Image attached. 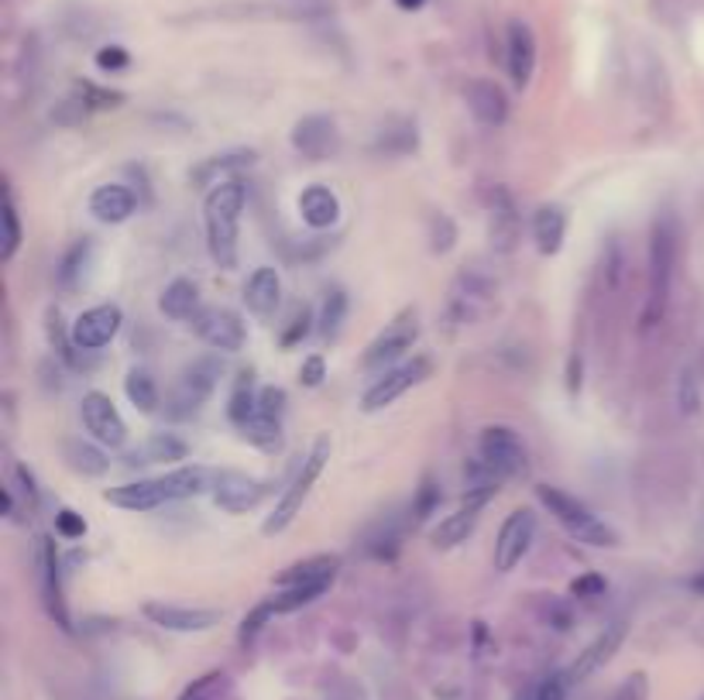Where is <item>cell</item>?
<instances>
[{
  "mask_svg": "<svg viewBox=\"0 0 704 700\" xmlns=\"http://www.w3.org/2000/svg\"><path fill=\"white\" fill-rule=\"evenodd\" d=\"M79 415H82V426H87V433L100 446H110V451L124 446L128 426H124L118 405L110 402V396H103V391H87V396H82V402H79Z\"/></svg>",
  "mask_w": 704,
  "mask_h": 700,
  "instance_id": "7c38bea8",
  "label": "cell"
},
{
  "mask_svg": "<svg viewBox=\"0 0 704 700\" xmlns=\"http://www.w3.org/2000/svg\"><path fill=\"white\" fill-rule=\"evenodd\" d=\"M454 241H458L454 220H450L447 213H433L430 216V247L437 251V255H447V251L454 247Z\"/></svg>",
  "mask_w": 704,
  "mask_h": 700,
  "instance_id": "ee69618b",
  "label": "cell"
},
{
  "mask_svg": "<svg viewBox=\"0 0 704 700\" xmlns=\"http://www.w3.org/2000/svg\"><path fill=\"white\" fill-rule=\"evenodd\" d=\"M344 316H348V296H344L341 289L327 292L323 310H320V320H317L320 337H323V341H333L337 333H341V326H344Z\"/></svg>",
  "mask_w": 704,
  "mask_h": 700,
  "instance_id": "d590c367",
  "label": "cell"
},
{
  "mask_svg": "<svg viewBox=\"0 0 704 700\" xmlns=\"http://www.w3.org/2000/svg\"><path fill=\"white\" fill-rule=\"evenodd\" d=\"M217 378H220V364L213 357H200V360L186 364L173 391H168V402H165L168 419H189L200 412L204 402L213 396Z\"/></svg>",
  "mask_w": 704,
  "mask_h": 700,
  "instance_id": "5b68a950",
  "label": "cell"
},
{
  "mask_svg": "<svg viewBox=\"0 0 704 700\" xmlns=\"http://www.w3.org/2000/svg\"><path fill=\"white\" fill-rule=\"evenodd\" d=\"M268 495V485L258 478H248L241 470H217L213 474V501L223 512H248Z\"/></svg>",
  "mask_w": 704,
  "mask_h": 700,
  "instance_id": "e0dca14e",
  "label": "cell"
},
{
  "mask_svg": "<svg viewBox=\"0 0 704 700\" xmlns=\"http://www.w3.org/2000/svg\"><path fill=\"white\" fill-rule=\"evenodd\" d=\"M35 567H38V591H42V604L48 611V619L69 632L73 622H69V608H66V598H63L59 553H55V543L48 536H38V543H35Z\"/></svg>",
  "mask_w": 704,
  "mask_h": 700,
  "instance_id": "9c48e42d",
  "label": "cell"
},
{
  "mask_svg": "<svg viewBox=\"0 0 704 700\" xmlns=\"http://www.w3.org/2000/svg\"><path fill=\"white\" fill-rule=\"evenodd\" d=\"M124 396H128V402H131L138 412H145V415L158 412V405H162L158 381L152 378V371H148V368H134V371H128V378H124Z\"/></svg>",
  "mask_w": 704,
  "mask_h": 700,
  "instance_id": "4dcf8cb0",
  "label": "cell"
},
{
  "mask_svg": "<svg viewBox=\"0 0 704 700\" xmlns=\"http://www.w3.org/2000/svg\"><path fill=\"white\" fill-rule=\"evenodd\" d=\"M437 505H440V491L433 488V481H422V488L416 495V505H413V522H422L427 515H433Z\"/></svg>",
  "mask_w": 704,
  "mask_h": 700,
  "instance_id": "681fc988",
  "label": "cell"
},
{
  "mask_svg": "<svg viewBox=\"0 0 704 700\" xmlns=\"http://www.w3.org/2000/svg\"><path fill=\"white\" fill-rule=\"evenodd\" d=\"M145 619L155 622V625L165 629V632L193 635V632H210V629H217L220 619H223V611H217V608H183V604L148 601V604H145Z\"/></svg>",
  "mask_w": 704,
  "mask_h": 700,
  "instance_id": "5bb4252c",
  "label": "cell"
},
{
  "mask_svg": "<svg viewBox=\"0 0 704 700\" xmlns=\"http://www.w3.org/2000/svg\"><path fill=\"white\" fill-rule=\"evenodd\" d=\"M330 454H333L330 433L317 436L314 451L306 454V460H302V467L296 470L293 485H289L286 491H282V498H278L275 512L265 519V525H262V532H265V536H278V532H286V529L293 525V519L302 512V501L309 498V491H314V485L320 481V474H323V467H327Z\"/></svg>",
  "mask_w": 704,
  "mask_h": 700,
  "instance_id": "277c9868",
  "label": "cell"
},
{
  "mask_svg": "<svg viewBox=\"0 0 704 700\" xmlns=\"http://www.w3.org/2000/svg\"><path fill=\"white\" fill-rule=\"evenodd\" d=\"M299 216H302L306 227L327 231L337 223V216H341V200H337V192L330 186L314 182L299 192Z\"/></svg>",
  "mask_w": 704,
  "mask_h": 700,
  "instance_id": "603a6c76",
  "label": "cell"
},
{
  "mask_svg": "<svg viewBox=\"0 0 704 700\" xmlns=\"http://www.w3.org/2000/svg\"><path fill=\"white\" fill-rule=\"evenodd\" d=\"M522 700H532V697H522Z\"/></svg>",
  "mask_w": 704,
  "mask_h": 700,
  "instance_id": "94428289",
  "label": "cell"
},
{
  "mask_svg": "<svg viewBox=\"0 0 704 700\" xmlns=\"http://www.w3.org/2000/svg\"><path fill=\"white\" fill-rule=\"evenodd\" d=\"M505 66L516 87H529L532 69H537V35L526 21H509L505 27Z\"/></svg>",
  "mask_w": 704,
  "mask_h": 700,
  "instance_id": "d6986e66",
  "label": "cell"
},
{
  "mask_svg": "<svg viewBox=\"0 0 704 700\" xmlns=\"http://www.w3.org/2000/svg\"><path fill=\"white\" fill-rule=\"evenodd\" d=\"M145 457L148 460H186L189 457V446L186 440H179L176 433H155L145 446Z\"/></svg>",
  "mask_w": 704,
  "mask_h": 700,
  "instance_id": "f35d334b",
  "label": "cell"
},
{
  "mask_svg": "<svg viewBox=\"0 0 704 700\" xmlns=\"http://www.w3.org/2000/svg\"><path fill=\"white\" fill-rule=\"evenodd\" d=\"M519 241V216L513 207V196L498 189L495 192V203H492V244L498 251H513Z\"/></svg>",
  "mask_w": 704,
  "mask_h": 700,
  "instance_id": "f1b7e54d",
  "label": "cell"
},
{
  "mask_svg": "<svg viewBox=\"0 0 704 700\" xmlns=\"http://www.w3.org/2000/svg\"><path fill=\"white\" fill-rule=\"evenodd\" d=\"M495 498V491H468L464 495V505L454 512V515H447V519H440V525L430 532V540H433V546L437 549H454V546H461L471 532H474V525H477V519H482V512H485V505Z\"/></svg>",
  "mask_w": 704,
  "mask_h": 700,
  "instance_id": "2e32d148",
  "label": "cell"
},
{
  "mask_svg": "<svg viewBox=\"0 0 704 700\" xmlns=\"http://www.w3.org/2000/svg\"><path fill=\"white\" fill-rule=\"evenodd\" d=\"M255 405H258V391H255V375L251 371H241L238 381H234V391H231V405H228V415L231 423L238 430L248 426V419L255 415Z\"/></svg>",
  "mask_w": 704,
  "mask_h": 700,
  "instance_id": "1f68e13d",
  "label": "cell"
},
{
  "mask_svg": "<svg viewBox=\"0 0 704 700\" xmlns=\"http://www.w3.org/2000/svg\"><path fill=\"white\" fill-rule=\"evenodd\" d=\"M623 642H626V622H612V625H605V632L602 635H595V642H591V646H584V653L574 659V666H571V680H587L591 674H598V669L623 649Z\"/></svg>",
  "mask_w": 704,
  "mask_h": 700,
  "instance_id": "44dd1931",
  "label": "cell"
},
{
  "mask_svg": "<svg viewBox=\"0 0 704 700\" xmlns=\"http://www.w3.org/2000/svg\"><path fill=\"white\" fill-rule=\"evenodd\" d=\"M337 574H341V556L337 553H320V556H309V559H299V564L286 567L275 584L278 587H296V584H333Z\"/></svg>",
  "mask_w": 704,
  "mask_h": 700,
  "instance_id": "d4e9b609",
  "label": "cell"
},
{
  "mask_svg": "<svg viewBox=\"0 0 704 700\" xmlns=\"http://www.w3.org/2000/svg\"><path fill=\"white\" fill-rule=\"evenodd\" d=\"M375 148L385 152V155H409V152H416V148H419L416 124H413V121H396V124L382 127Z\"/></svg>",
  "mask_w": 704,
  "mask_h": 700,
  "instance_id": "e575fe53",
  "label": "cell"
},
{
  "mask_svg": "<svg viewBox=\"0 0 704 700\" xmlns=\"http://www.w3.org/2000/svg\"><path fill=\"white\" fill-rule=\"evenodd\" d=\"M128 63H131V55H128V48H121V45H107V48L97 52V66H100L103 73H118V69H124Z\"/></svg>",
  "mask_w": 704,
  "mask_h": 700,
  "instance_id": "11a10c76",
  "label": "cell"
},
{
  "mask_svg": "<svg viewBox=\"0 0 704 700\" xmlns=\"http://www.w3.org/2000/svg\"><path fill=\"white\" fill-rule=\"evenodd\" d=\"M73 93H76V100H79L82 107H87V110H114V107L124 103V93L94 87V82H76Z\"/></svg>",
  "mask_w": 704,
  "mask_h": 700,
  "instance_id": "ab89813d",
  "label": "cell"
},
{
  "mask_svg": "<svg viewBox=\"0 0 704 700\" xmlns=\"http://www.w3.org/2000/svg\"><path fill=\"white\" fill-rule=\"evenodd\" d=\"M193 330L200 333L204 344H210L213 351H223V354H238L248 341L241 316L234 310H228V305H207V310H200L193 316Z\"/></svg>",
  "mask_w": 704,
  "mask_h": 700,
  "instance_id": "8fae6325",
  "label": "cell"
},
{
  "mask_svg": "<svg viewBox=\"0 0 704 700\" xmlns=\"http://www.w3.org/2000/svg\"><path fill=\"white\" fill-rule=\"evenodd\" d=\"M103 498L114 509H124V512H155V509L165 505V501H173L158 478L155 481H131V485H121V488H107Z\"/></svg>",
  "mask_w": 704,
  "mask_h": 700,
  "instance_id": "7402d4cb",
  "label": "cell"
},
{
  "mask_svg": "<svg viewBox=\"0 0 704 700\" xmlns=\"http://www.w3.org/2000/svg\"><path fill=\"white\" fill-rule=\"evenodd\" d=\"M399 8L403 11H416V8H422V0H399Z\"/></svg>",
  "mask_w": 704,
  "mask_h": 700,
  "instance_id": "680465c9",
  "label": "cell"
},
{
  "mask_svg": "<svg viewBox=\"0 0 704 700\" xmlns=\"http://www.w3.org/2000/svg\"><path fill=\"white\" fill-rule=\"evenodd\" d=\"M248 443L262 446V451H275L282 443V419H265V415H251L248 426L241 430Z\"/></svg>",
  "mask_w": 704,
  "mask_h": 700,
  "instance_id": "74e56055",
  "label": "cell"
},
{
  "mask_svg": "<svg viewBox=\"0 0 704 700\" xmlns=\"http://www.w3.org/2000/svg\"><path fill=\"white\" fill-rule=\"evenodd\" d=\"M697 700H704V693H701V697H697Z\"/></svg>",
  "mask_w": 704,
  "mask_h": 700,
  "instance_id": "6125c7cd",
  "label": "cell"
},
{
  "mask_svg": "<svg viewBox=\"0 0 704 700\" xmlns=\"http://www.w3.org/2000/svg\"><path fill=\"white\" fill-rule=\"evenodd\" d=\"M55 529H59V536H66V540H82L87 522H82V515H76L73 509H63L59 515H55Z\"/></svg>",
  "mask_w": 704,
  "mask_h": 700,
  "instance_id": "9f6ffc18",
  "label": "cell"
},
{
  "mask_svg": "<svg viewBox=\"0 0 704 700\" xmlns=\"http://www.w3.org/2000/svg\"><path fill=\"white\" fill-rule=\"evenodd\" d=\"M532 540H537V515L529 509L509 512V519L502 522L498 540H495V570L509 574L522 564V556L529 553Z\"/></svg>",
  "mask_w": 704,
  "mask_h": 700,
  "instance_id": "30bf717a",
  "label": "cell"
},
{
  "mask_svg": "<svg viewBox=\"0 0 704 700\" xmlns=\"http://www.w3.org/2000/svg\"><path fill=\"white\" fill-rule=\"evenodd\" d=\"M121 323H124L121 305H114V302L94 305V310L76 316V323L69 330V341H73L76 351H100V347H107L110 341L118 337Z\"/></svg>",
  "mask_w": 704,
  "mask_h": 700,
  "instance_id": "4fadbf2b",
  "label": "cell"
},
{
  "mask_svg": "<svg viewBox=\"0 0 704 700\" xmlns=\"http://www.w3.org/2000/svg\"><path fill=\"white\" fill-rule=\"evenodd\" d=\"M681 255V227L673 213H660L650 231V286H646V310H642V330H653L667 305L673 289V268H678Z\"/></svg>",
  "mask_w": 704,
  "mask_h": 700,
  "instance_id": "6da1fadb",
  "label": "cell"
},
{
  "mask_svg": "<svg viewBox=\"0 0 704 700\" xmlns=\"http://www.w3.org/2000/svg\"><path fill=\"white\" fill-rule=\"evenodd\" d=\"M464 100H468V110L474 114V121L485 127H498V124H505V118H509V97H505V90L492 79H471L464 87Z\"/></svg>",
  "mask_w": 704,
  "mask_h": 700,
  "instance_id": "ffe728a7",
  "label": "cell"
},
{
  "mask_svg": "<svg viewBox=\"0 0 704 700\" xmlns=\"http://www.w3.org/2000/svg\"><path fill=\"white\" fill-rule=\"evenodd\" d=\"M158 481L168 491V498H193V495L213 491V470H207V467H176V470L162 474Z\"/></svg>",
  "mask_w": 704,
  "mask_h": 700,
  "instance_id": "f546056e",
  "label": "cell"
},
{
  "mask_svg": "<svg viewBox=\"0 0 704 700\" xmlns=\"http://www.w3.org/2000/svg\"><path fill=\"white\" fill-rule=\"evenodd\" d=\"M416 341H419V316H416V310H403L369 344V351H364V357H361V368L364 371H385L388 364H396L403 354H409Z\"/></svg>",
  "mask_w": 704,
  "mask_h": 700,
  "instance_id": "8992f818",
  "label": "cell"
},
{
  "mask_svg": "<svg viewBox=\"0 0 704 700\" xmlns=\"http://www.w3.org/2000/svg\"><path fill=\"white\" fill-rule=\"evenodd\" d=\"M282 412H286V391L268 385L258 391V405H255V415H265V419H282Z\"/></svg>",
  "mask_w": 704,
  "mask_h": 700,
  "instance_id": "7dc6e473",
  "label": "cell"
},
{
  "mask_svg": "<svg viewBox=\"0 0 704 700\" xmlns=\"http://www.w3.org/2000/svg\"><path fill=\"white\" fill-rule=\"evenodd\" d=\"M691 587H694V591H697V595H704V570H701V574H697V577L691 580Z\"/></svg>",
  "mask_w": 704,
  "mask_h": 700,
  "instance_id": "91938a15",
  "label": "cell"
},
{
  "mask_svg": "<svg viewBox=\"0 0 704 700\" xmlns=\"http://www.w3.org/2000/svg\"><path fill=\"white\" fill-rule=\"evenodd\" d=\"M323 378H327V360H323L320 354L306 357L302 368H299V385H302V388H320Z\"/></svg>",
  "mask_w": 704,
  "mask_h": 700,
  "instance_id": "f907efd6",
  "label": "cell"
},
{
  "mask_svg": "<svg viewBox=\"0 0 704 700\" xmlns=\"http://www.w3.org/2000/svg\"><path fill=\"white\" fill-rule=\"evenodd\" d=\"M11 474H14V488H11V491H18V495L24 498V505L35 512V509H38V488H35L32 470L21 467V464H14V467H11Z\"/></svg>",
  "mask_w": 704,
  "mask_h": 700,
  "instance_id": "c3c4849f",
  "label": "cell"
},
{
  "mask_svg": "<svg viewBox=\"0 0 704 700\" xmlns=\"http://www.w3.org/2000/svg\"><path fill=\"white\" fill-rule=\"evenodd\" d=\"M568 391H571V396H578V391H581V357L578 354L571 357V368H568Z\"/></svg>",
  "mask_w": 704,
  "mask_h": 700,
  "instance_id": "6f0895ef",
  "label": "cell"
},
{
  "mask_svg": "<svg viewBox=\"0 0 704 700\" xmlns=\"http://www.w3.org/2000/svg\"><path fill=\"white\" fill-rule=\"evenodd\" d=\"M327 591H330V584H296V587H282V591L268 601H272L275 614H289V611H299L306 604L320 601Z\"/></svg>",
  "mask_w": 704,
  "mask_h": 700,
  "instance_id": "836d02e7",
  "label": "cell"
},
{
  "mask_svg": "<svg viewBox=\"0 0 704 700\" xmlns=\"http://www.w3.org/2000/svg\"><path fill=\"white\" fill-rule=\"evenodd\" d=\"M275 619V608H272V601H262L258 608H251V614H244V622H241V632H238V638L241 642H251L255 638L268 622Z\"/></svg>",
  "mask_w": 704,
  "mask_h": 700,
  "instance_id": "f6af8a7d",
  "label": "cell"
},
{
  "mask_svg": "<svg viewBox=\"0 0 704 700\" xmlns=\"http://www.w3.org/2000/svg\"><path fill=\"white\" fill-rule=\"evenodd\" d=\"M309 330H314V313H309V310H299V313L289 320V330L282 333V347H293V344H299Z\"/></svg>",
  "mask_w": 704,
  "mask_h": 700,
  "instance_id": "816d5d0a",
  "label": "cell"
},
{
  "mask_svg": "<svg viewBox=\"0 0 704 700\" xmlns=\"http://www.w3.org/2000/svg\"><path fill=\"white\" fill-rule=\"evenodd\" d=\"M293 148L309 158V162H327L330 155H337V145H341V134H337L333 118L327 114H306L302 121H296L293 134H289Z\"/></svg>",
  "mask_w": 704,
  "mask_h": 700,
  "instance_id": "9a60e30c",
  "label": "cell"
},
{
  "mask_svg": "<svg viewBox=\"0 0 704 700\" xmlns=\"http://www.w3.org/2000/svg\"><path fill=\"white\" fill-rule=\"evenodd\" d=\"M134 207H138L134 192L118 182H107V186L94 189V196H90V213L100 223H124L134 216Z\"/></svg>",
  "mask_w": 704,
  "mask_h": 700,
  "instance_id": "484cf974",
  "label": "cell"
},
{
  "mask_svg": "<svg viewBox=\"0 0 704 700\" xmlns=\"http://www.w3.org/2000/svg\"><path fill=\"white\" fill-rule=\"evenodd\" d=\"M0 220H4V247H0V262H11L21 247V223H18L11 189H4V213H0Z\"/></svg>",
  "mask_w": 704,
  "mask_h": 700,
  "instance_id": "60d3db41",
  "label": "cell"
},
{
  "mask_svg": "<svg viewBox=\"0 0 704 700\" xmlns=\"http://www.w3.org/2000/svg\"><path fill=\"white\" fill-rule=\"evenodd\" d=\"M537 498L543 501V509H550V515L571 532V536L584 546H618V532L598 519L595 512H591L584 501H578L574 495L560 491V488H550V485H540L537 488Z\"/></svg>",
  "mask_w": 704,
  "mask_h": 700,
  "instance_id": "3957f363",
  "label": "cell"
},
{
  "mask_svg": "<svg viewBox=\"0 0 704 700\" xmlns=\"http://www.w3.org/2000/svg\"><path fill=\"white\" fill-rule=\"evenodd\" d=\"M66 460H69L73 470L87 474V478H100V474H107V467H110V460H107V454L100 451V446L82 443V440H69L66 443Z\"/></svg>",
  "mask_w": 704,
  "mask_h": 700,
  "instance_id": "d6a6232c",
  "label": "cell"
},
{
  "mask_svg": "<svg viewBox=\"0 0 704 700\" xmlns=\"http://www.w3.org/2000/svg\"><path fill=\"white\" fill-rule=\"evenodd\" d=\"M678 405L688 419H694L701 412V385H697V375L691 368L681 371V381H678Z\"/></svg>",
  "mask_w": 704,
  "mask_h": 700,
  "instance_id": "7bdbcfd3",
  "label": "cell"
},
{
  "mask_svg": "<svg viewBox=\"0 0 704 700\" xmlns=\"http://www.w3.org/2000/svg\"><path fill=\"white\" fill-rule=\"evenodd\" d=\"M608 700H650V677H646V674H629L623 684L612 690Z\"/></svg>",
  "mask_w": 704,
  "mask_h": 700,
  "instance_id": "bcb514c9",
  "label": "cell"
},
{
  "mask_svg": "<svg viewBox=\"0 0 704 700\" xmlns=\"http://www.w3.org/2000/svg\"><path fill=\"white\" fill-rule=\"evenodd\" d=\"M244 302L255 316H272L282 302V278L272 265H262L251 271V278L244 282Z\"/></svg>",
  "mask_w": 704,
  "mask_h": 700,
  "instance_id": "cb8c5ba5",
  "label": "cell"
},
{
  "mask_svg": "<svg viewBox=\"0 0 704 700\" xmlns=\"http://www.w3.org/2000/svg\"><path fill=\"white\" fill-rule=\"evenodd\" d=\"M90 255H94V244L90 241H79V244H73L66 251V258L59 265V286L63 289H76L79 286V278H82V271H87Z\"/></svg>",
  "mask_w": 704,
  "mask_h": 700,
  "instance_id": "8d00e7d4",
  "label": "cell"
},
{
  "mask_svg": "<svg viewBox=\"0 0 704 700\" xmlns=\"http://www.w3.org/2000/svg\"><path fill=\"white\" fill-rule=\"evenodd\" d=\"M605 591H608V584H605L602 574H584V577H578L571 584V595L574 598H602Z\"/></svg>",
  "mask_w": 704,
  "mask_h": 700,
  "instance_id": "db71d44e",
  "label": "cell"
},
{
  "mask_svg": "<svg viewBox=\"0 0 704 700\" xmlns=\"http://www.w3.org/2000/svg\"><path fill=\"white\" fill-rule=\"evenodd\" d=\"M255 165H258V152L255 148H231V152H223V155L204 158L189 173V182L196 189H217L223 182H234L241 173L255 169Z\"/></svg>",
  "mask_w": 704,
  "mask_h": 700,
  "instance_id": "ac0fdd59",
  "label": "cell"
},
{
  "mask_svg": "<svg viewBox=\"0 0 704 700\" xmlns=\"http://www.w3.org/2000/svg\"><path fill=\"white\" fill-rule=\"evenodd\" d=\"M433 371L430 357H413L406 364H399V368H388L382 371V378H375V385L361 396V412H382L388 409L396 399H403L409 388H416L419 381H427Z\"/></svg>",
  "mask_w": 704,
  "mask_h": 700,
  "instance_id": "52a82bcc",
  "label": "cell"
},
{
  "mask_svg": "<svg viewBox=\"0 0 704 700\" xmlns=\"http://www.w3.org/2000/svg\"><path fill=\"white\" fill-rule=\"evenodd\" d=\"M568 680L563 674H550L537 690H532V700H568Z\"/></svg>",
  "mask_w": 704,
  "mask_h": 700,
  "instance_id": "f5cc1de1",
  "label": "cell"
},
{
  "mask_svg": "<svg viewBox=\"0 0 704 700\" xmlns=\"http://www.w3.org/2000/svg\"><path fill=\"white\" fill-rule=\"evenodd\" d=\"M563 237H568V213L557 203H547L532 213V241H537L540 255H557L563 247Z\"/></svg>",
  "mask_w": 704,
  "mask_h": 700,
  "instance_id": "4316f807",
  "label": "cell"
},
{
  "mask_svg": "<svg viewBox=\"0 0 704 700\" xmlns=\"http://www.w3.org/2000/svg\"><path fill=\"white\" fill-rule=\"evenodd\" d=\"M231 687V677L228 674H207L200 680H193L179 700H220V693Z\"/></svg>",
  "mask_w": 704,
  "mask_h": 700,
  "instance_id": "b9f144b4",
  "label": "cell"
},
{
  "mask_svg": "<svg viewBox=\"0 0 704 700\" xmlns=\"http://www.w3.org/2000/svg\"><path fill=\"white\" fill-rule=\"evenodd\" d=\"M477 457H482L498 478H519L529 470L526 443L513 426H488L477 436Z\"/></svg>",
  "mask_w": 704,
  "mask_h": 700,
  "instance_id": "ba28073f",
  "label": "cell"
},
{
  "mask_svg": "<svg viewBox=\"0 0 704 700\" xmlns=\"http://www.w3.org/2000/svg\"><path fill=\"white\" fill-rule=\"evenodd\" d=\"M244 203H248V189H244L241 179L210 189L207 200H204V223H207L210 258L220 268H228V271L238 265V227H241Z\"/></svg>",
  "mask_w": 704,
  "mask_h": 700,
  "instance_id": "7a4b0ae2",
  "label": "cell"
},
{
  "mask_svg": "<svg viewBox=\"0 0 704 700\" xmlns=\"http://www.w3.org/2000/svg\"><path fill=\"white\" fill-rule=\"evenodd\" d=\"M158 310L168 316V320H193L196 313H200V289H196V282H189V278H176V282H168L162 299H158Z\"/></svg>",
  "mask_w": 704,
  "mask_h": 700,
  "instance_id": "83f0119b",
  "label": "cell"
}]
</instances>
